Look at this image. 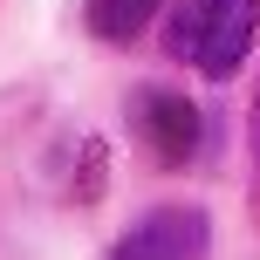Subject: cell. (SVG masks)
I'll return each instance as SVG.
<instances>
[{
	"instance_id": "1",
	"label": "cell",
	"mask_w": 260,
	"mask_h": 260,
	"mask_svg": "<svg viewBox=\"0 0 260 260\" xmlns=\"http://www.w3.org/2000/svg\"><path fill=\"white\" fill-rule=\"evenodd\" d=\"M260 35V0H185L171 14V55L192 62L206 82L240 76V62L253 55Z\"/></svg>"
},
{
	"instance_id": "2",
	"label": "cell",
	"mask_w": 260,
	"mask_h": 260,
	"mask_svg": "<svg viewBox=\"0 0 260 260\" xmlns=\"http://www.w3.org/2000/svg\"><path fill=\"white\" fill-rule=\"evenodd\" d=\"M130 130L144 137V151L157 157V165H192L199 157V144H206V117H199V103L192 96H178V89H137L130 96Z\"/></svg>"
},
{
	"instance_id": "3",
	"label": "cell",
	"mask_w": 260,
	"mask_h": 260,
	"mask_svg": "<svg viewBox=\"0 0 260 260\" xmlns=\"http://www.w3.org/2000/svg\"><path fill=\"white\" fill-rule=\"evenodd\" d=\"M212 247V219L199 206H157L110 247V260H206Z\"/></svg>"
},
{
	"instance_id": "4",
	"label": "cell",
	"mask_w": 260,
	"mask_h": 260,
	"mask_svg": "<svg viewBox=\"0 0 260 260\" xmlns=\"http://www.w3.org/2000/svg\"><path fill=\"white\" fill-rule=\"evenodd\" d=\"M157 7H165V0H89V35H103V41H137L144 27L157 21Z\"/></svg>"
},
{
	"instance_id": "5",
	"label": "cell",
	"mask_w": 260,
	"mask_h": 260,
	"mask_svg": "<svg viewBox=\"0 0 260 260\" xmlns=\"http://www.w3.org/2000/svg\"><path fill=\"white\" fill-rule=\"evenodd\" d=\"M247 151H253V165H260V89H253V110H247Z\"/></svg>"
}]
</instances>
